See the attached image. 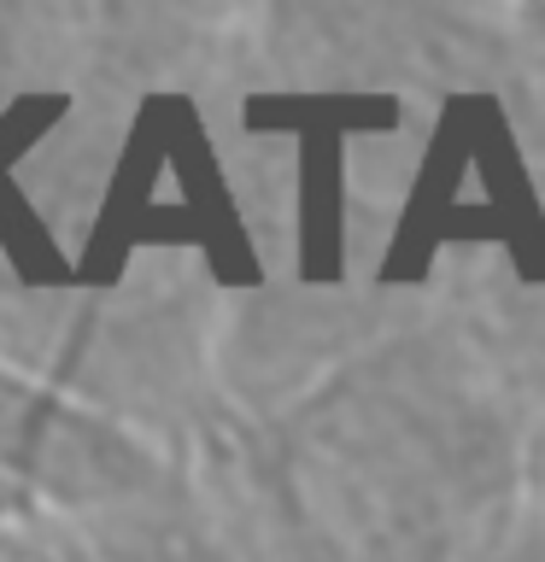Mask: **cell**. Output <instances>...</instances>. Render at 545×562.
I'll return each mask as SVG.
<instances>
[{"instance_id": "obj_1", "label": "cell", "mask_w": 545, "mask_h": 562, "mask_svg": "<svg viewBox=\"0 0 545 562\" xmlns=\"http://www.w3.org/2000/svg\"><path fill=\"white\" fill-rule=\"evenodd\" d=\"M499 562H540V557H499Z\"/></svg>"}]
</instances>
